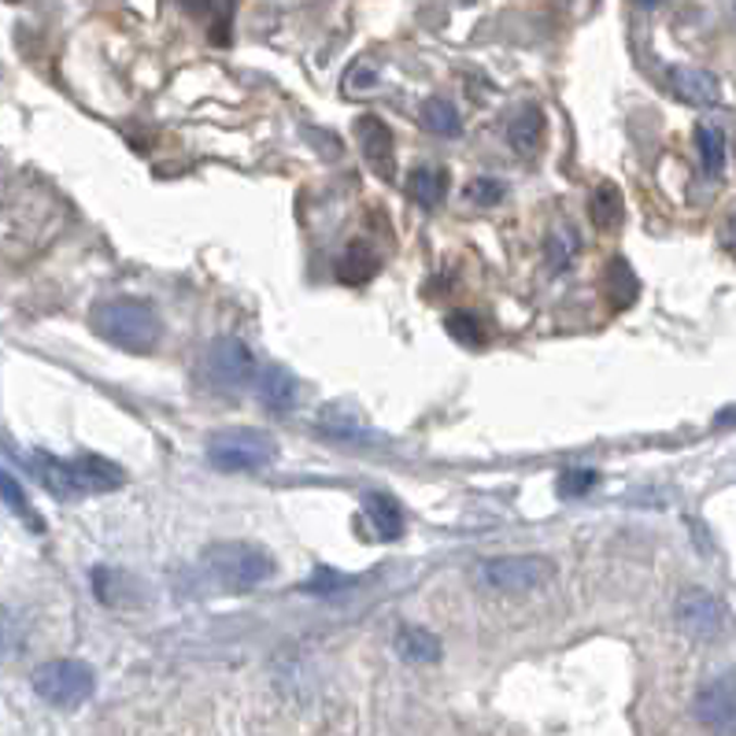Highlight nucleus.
Masks as SVG:
<instances>
[{"mask_svg": "<svg viewBox=\"0 0 736 736\" xmlns=\"http://www.w3.org/2000/svg\"><path fill=\"white\" fill-rule=\"evenodd\" d=\"M4 219H23V229H15V234H4L8 255L15 252V245H23L26 255H34V252H41V248L60 234V226H63V219H67V211H63L60 200L52 197V192L45 189V186H38V182H23V186H8Z\"/></svg>", "mask_w": 736, "mask_h": 736, "instance_id": "obj_1", "label": "nucleus"}, {"mask_svg": "<svg viewBox=\"0 0 736 736\" xmlns=\"http://www.w3.org/2000/svg\"><path fill=\"white\" fill-rule=\"evenodd\" d=\"M93 329L108 345L123 348V352L145 355L160 345L163 337V319L149 300L134 297H115L93 308Z\"/></svg>", "mask_w": 736, "mask_h": 736, "instance_id": "obj_2", "label": "nucleus"}, {"mask_svg": "<svg viewBox=\"0 0 736 736\" xmlns=\"http://www.w3.org/2000/svg\"><path fill=\"white\" fill-rule=\"evenodd\" d=\"M38 474L57 500H78V496L112 492L123 485V471L100 456H75V459H52L38 456Z\"/></svg>", "mask_w": 736, "mask_h": 736, "instance_id": "obj_3", "label": "nucleus"}, {"mask_svg": "<svg viewBox=\"0 0 736 736\" xmlns=\"http://www.w3.org/2000/svg\"><path fill=\"white\" fill-rule=\"evenodd\" d=\"M200 563L229 592H252V588L271 582L274 570H278L271 551L260 545H248V540H215V545L200 551Z\"/></svg>", "mask_w": 736, "mask_h": 736, "instance_id": "obj_4", "label": "nucleus"}, {"mask_svg": "<svg viewBox=\"0 0 736 736\" xmlns=\"http://www.w3.org/2000/svg\"><path fill=\"white\" fill-rule=\"evenodd\" d=\"M278 459V440L263 429H223L208 440V463L223 474L266 471Z\"/></svg>", "mask_w": 736, "mask_h": 736, "instance_id": "obj_5", "label": "nucleus"}, {"mask_svg": "<svg viewBox=\"0 0 736 736\" xmlns=\"http://www.w3.org/2000/svg\"><path fill=\"white\" fill-rule=\"evenodd\" d=\"M93 685H97L93 670L82 659H52V662H41L30 674L34 696L45 699L49 707H57V711H75V707H82L93 696Z\"/></svg>", "mask_w": 736, "mask_h": 736, "instance_id": "obj_6", "label": "nucleus"}, {"mask_svg": "<svg viewBox=\"0 0 736 736\" xmlns=\"http://www.w3.org/2000/svg\"><path fill=\"white\" fill-rule=\"evenodd\" d=\"M255 355L248 352L245 340L219 337L204 352V378L215 392H241L248 382H255Z\"/></svg>", "mask_w": 736, "mask_h": 736, "instance_id": "obj_7", "label": "nucleus"}, {"mask_svg": "<svg viewBox=\"0 0 736 736\" xmlns=\"http://www.w3.org/2000/svg\"><path fill=\"white\" fill-rule=\"evenodd\" d=\"M551 577H556V563L545 556H500L482 563V582L496 588V592H511V596L545 588Z\"/></svg>", "mask_w": 736, "mask_h": 736, "instance_id": "obj_8", "label": "nucleus"}, {"mask_svg": "<svg viewBox=\"0 0 736 736\" xmlns=\"http://www.w3.org/2000/svg\"><path fill=\"white\" fill-rule=\"evenodd\" d=\"M674 619L681 625V633L693 640H718L729 625V614H725L722 600L707 588H688V592L677 596Z\"/></svg>", "mask_w": 736, "mask_h": 736, "instance_id": "obj_9", "label": "nucleus"}, {"mask_svg": "<svg viewBox=\"0 0 736 736\" xmlns=\"http://www.w3.org/2000/svg\"><path fill=\"white\" fill-rule=\"evenodd\" d=\"M693 714L707 729H729V725H736V674L707 681L693 699Z\"/></svg>", "mask_w": 736, "mask_h": 736, "instance_id": "obj_10", "label": "nucleus"}, {"mask_svg": "<svg viewBox=\"0 0 736 736\" xmlns=\"http://www.w3.org/2000/svg\"><path fill=\"white\" fill-rule=\"evenodd\" d=\"M355 137H359V152H363L366 167L378 174V178L392 182V174H397V141H392L389 126H385L378 115H359Z\"/></svg>", "mask_w": 736, "mask_h": 736, "instance_id": "obj_11", "label": "nucleus"}, {"mask_svg": "<svg viewBox=\"0 0 736 736\" xmlns=\"http://www.w3.org/2000/svg\"><path fill=\"white\" fill-rule=\"evenodd\" d=\"M255 397L266 411H274V415H285V411H292L300 403V382L292 378L285 366L278 363H266L260 374H255Z\"/></svg>", "mask_w": 736, "mask_h": 736, "instance_id": "obj_12", "label": "nucleus"}, {"mask_svg": "<svg viewBox=\"0 0 736 736\" xmlns=\"http://www.w3.org/2000/svg\"><path fill=\"white\" fill-rule=\"evenodd\" d=\"M670 89H674L677 100H685V104H693V108L718 104V97H722L718 78L711 71H699V67H674L670 71Z\"/></svg>", "mask_w": 736, "mask_h": 736, "instance_id": "obj_13", "label": "nucleus"}, {"mask_svg": "<svg viewBox=\"0 0 736 736\" xmlns=\"http://www.w3.org/2000/svg\"><path fill=\"white\" fill-rule=\"evenodd\" d=\"M363 514H366V522L374 526V533H378L382 540H400L403 537V508H400V500L397 496H389V492H366L363 496Z\"/></svg>", "mask_w": 736, "mask_h": 736, "instance_id": "obj_14", "label": "nucleus"}, {"mask_svg": "<svg viewBox=\"0 0 736 736\" xmlns=\"http://www.w3.org/2000/svg\"><path fill=\"white\" fill-rule=\"evenodd\" d=\"M378 271H382V260L366 241H352L337 260V278L345 285H366Z\"/></svg>", "mask_w": 736, "mask_h": 736, "instance_id": "obj_15", "label": "nucleus"}, {"mask_svg": "<svg viewBox=\"0 0 736 736\" xmlns=\"http://www.w3.org/2000/svg\"><path fill=\"white\" fill-rule=\"evenodd\" d=\"M508 141L519 155H533L545 145V112L537 104H526L508 126Z\"/></svg>", "mask_w": 736, "mask_h": 736, "instance_id": "obj_16", "label": "nucleus"}, {"mask_svg": "<svg viewBox=\"0 0 736 736\" xmlns=\"http://www.w3.org/2000/svg\"><path fill=\"white\" fill-rule=\"evenodd\" d=\"M696 152L699 163H703L707 178H722L725 171V155H729V141H725V130L714 123H699L696 126Z\"/></svg>", "mask_w": 736, "mask_h": 736, "instance_id": "obj_17", "label": "nucleus"}, {"mask_svg": "<svg viewBox=\"0 0 736 736\" xmlns=\"http://www.w3.org/2000/svg\"><path fill=\"white\" fill-rule=\"evenodd\" d=\"M392 648H397L400 659L419 662V666L440 659V640L429 629H422V625H403L397 637H392Z\"/></svg>", "mask_w": 736, "mask_h": 736, "instance_id": "obj_18", "label": "nucleus"}, {"mask_svg": "<svg viewBox=\"0 0 736 736\" xmlns=\"http://www.w3.org/2000/svg\"><path fill=\"white\" fill-rule=\"evenodd\" d=\"M419 118H422V126L437 137H459L463 134V115H459V108L448 97H429L426 104H422Z\"/></svg>", "mask_w": 736, "mask_h": 736, "instance_id": "obj_19", "label": "nucleus"}, {"mask_svg": "<svg viewBox=\"0 0 736 736\" xmlns=\"http://www.w3.org/2000/svg\"><path fill=\"white\" fill-rule=\"evenodd\" d=\"M588 208H592L596 229H603V234H611V229L622 226V189L614 186V182H600V186L592 189Z\"/></svg>", "mask_w": 736, "mask_h": 736, "instance_id": "obj_20", "label": "nucleus"}, {"mask_svg": "<svg viewBox=\"0 0 736 736\" xmlns=\"http://www.w3.org/2000/svg\"><path fill=\"white\" fill-rule=\"evenodd\" d=\"M408 192H411V200H415L419 208L434 211V208L440 204V200H445V192H448V174H445V171H437V167H419V171H411Z\"/></svg>", "mask_w": 736, "mask_h": 736, "instance_id": "obj_21", "label": "nucleus"}, {"mask_svg": "<svg viewBox=\"0 0 736 736\" xmlns=\"http://www.w3.org/2000/svg\"><path fill=\"white\" fill-rule=\"evenodd\" d=\"M545 252H548V266H551V271H566V266L577 260V252H582V234H577V229L570 226V223L556 226L548 234Z\"/></svg>", "mask_w": 736, "mask_h": 736, "instance_id": "obj_22", "label": "nucleus"}, {"mask_svg": "<svg viewBox=\"0 0 736 736\" xmlns=\"http://www.w3.org/2000/svg\"><path fill=\"white\" fill-rule=\"evenodd\" d=\"M607 297H611L614 308H629V303L640 297V282L625 260L607 263Z\"/></svg>", "mask_w": 736, "mask_h": 736, "instance_id": "obj_23", "label": "nucleus"}, {"mask_svg": "<svg viewBox=\"0 0 736 736\" xmlns=\"http://www.w3.org/2000/svg\"><path fill=\"white\" fill-rule=\"evenodd\" d=\"M319 429H322V434H329V437H337V440H366V429H363V422H359V415H355V411H348V408H340V403L322 411Z\"/></svg>", "mask_w": 736, "mask_h": 736, "instance_id": "obj_24", "label": "nucleus"}, {"mask_svg": "<svg viewBox=\"0 0 736 736\" xmlns=\"http://www.w3.org/2000/svg\"><path fill=\"white\" fill-rule=\"evenodd\" d=\"M596 485H600V474L596 471H588V466H566L556 482V492L563 496V500H582V496L592 492Z\"/></svg>", "mask_w": 736, "mask_h": 736, "instance_id": "obj_25", "label": "nucleus"}, {"mask_svg": "<svg viewBox=\"0 0 736 736\" xmlns=\"http://www.w3.org/2000/svg\"><path fill=\"white\" fill-rule=\"evenodd\" d=\"M130 582H134V577L123 574V570H112V566H97L93 570V592H97V600L108 603V607L123 603V585H130Z\"/></svg>", "mask_w": 736, "mask_h": 736, "instance_id": "obj_26", "label": "nucleus"}, {"mask_svg": "<svg viewBox=\"0 0 736 736\" xmlns=\"http://www.w3.org/2000/svg\"><path fill=\"white\" fill-rule=\"evenodd\" d=\"M445 329L466 348H482L485 345V326H482V319L471 315V311H452V315L445 319Z\"/></svg>", "mask_w": 736, "mask_h": 736, "instance_id": "obj_27", "label": "nucleus"}, {"mask_svg": "<svg viewBox=\"0 0 736 736\" xmlns=\"http://www.w3.org/2000/svg\"><path fill=\"white\" fill-rule=\"evenodd\" d=\"M0 489H4V503H8V508H12V514H20V519H23L30 529H38V533L45 529V522L38 519V514H34L30 500H26L23 489H20V482H15V474H4V477H0Z\"/></svg>", "mask_w": 736, "mask_h": 736, "instance_id": "obj_28", "label": "nucleus"}, {"mask_svg": "<svg viewBox=\"0 0 736 736\" xmlns=\"http://www.w3.org/2000/svg\"><path fill=\"white\" fill-rule=\"evenodd\" d=\"M348 585H352V577L337 574L334 566H315V574H311L300 588L303 592H315V596H337L340 588H348Z\"/></svg>", "mask_w": 736, "mask_h": 736, "instance_id": "obj_29", "label": "nucleus"}, {"mask_svg": "<svg viewBox=\"0 0 736 736\" xmlns=\"http://www.w3.org/2000/svg\"><path fill=\"white\" fill-rule=\"evenodd\" d=\"M503 197H508V186H503L500 178H474L471 186H466V200L477 208H492L500 204Z\"/></svg>", "mask_w": 736, "mask_h": 736, "instance_id": "obj_30", "label": "nucleus"}, {"mask_svg": "<svg viewBox=\"0 0 736 736\" xmlns=\"http://www.w3.org/2000/svg\"><path fill=\"white\" fill-rule=\"evenodd\" d=\"M182 8H186L189 15H208L211 12V4H215V0H178Z\"/></svg>", "mask_w": 736, "mask_h": 736, "instance_id": "obj_31", "label": "nucleus"}, {"mask_svg": "<svg viewBox=\"0 0 736 736\" xmlns=\"http://www.w3.org/2000/svg\"><path fill=\"white\" fill-rule=\"evenodd\" d=\"M633 4H637V8H659L662 0H633Z\"/></svg>", "mask_w": 736, "mask_h": 736, "instance_id": "obj_32", "label": "nucleus"}, {"mask_svg": "<svg viewBox=\"0 0 736 736\" xmlns=\"http://www.w3.org/2000/svg\"><path fill=\"white\" fill-rule=\"evenodd\" d=\"M729 241L736 245V211H733V219H729Z\"/></svg>", "mask_w": 736, "mask_h": 736, "instance_id": "obj_33", "label": "nucleus"}, {"mask_svg": "<svg viewBox=\"0 0 736 736\" xmlns=\"http://www.w3.org/2000/svg\"><path fill=\"white\" fill-rule=\"evenodd\" d=\"M8 4H15V0H8Z\"/></svg>", "mask_w": 736, "mask_h": 736, "instance_id": "obj_34", "label": "nucleus"}]
</instances>
